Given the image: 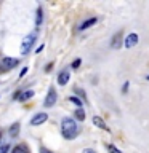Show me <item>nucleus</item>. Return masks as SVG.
<instances>
[{"instance_id": "obj_1", "label": "nucleus", "mask_w": 149, "mask_h": 153, "mask_svg": "<svg viewBox=\"0 0 149 153\" xmlns=\"http://www.w3.org/2000/svg\"><path fill=\"white\" fill-rule=\"evenodd\" d=\"M61 132H62V137L67 139V140L75 139V136L79 134L77 123L72 118H62V121H61Z\"/></svg>"}, {"instance_id": "obj_2", "label": "nucleus", "mask_w": 149, "mask_h": 153, "mask_svg": "<svg viewBox=\"0 0 149 153\" xmlns=\"http://www.w3.org/2000/svg\"><path fill=\"white\" fill-rule=\"evenodd\" d=\"M35 40H37V33L35 32H32V33H29V35L24 37V40L21 43V54H27V53L31 51V48L34 46Z\"/></svg>"}, {"instance_id": "obj_3", "label": "nucleus", "mask_w": 149, "mask_h": 153, "mask_svg": "<svg viewBox=\"0 0 149 153\" xmlns=\"http://www.w3.org/2000/svg\"><path fill=\"white\" fill-rule=\"evenodd\" d=\"M138 40H139L138 33H135V32H133V33H128V35L123 38V46L130 50V48H133V46L138 45Z\"/></svg>"}, {"instance_id": "obj_4", "label": "nucleus", "mask_w": 149, "mask_h": 153, "mask_svg": "<svg viewBox=\"0 0 149 153\" xmlns=\"http://www.w3.org/2000/svg\"><path fill=\"white\" fill-rule=\"evenodd\" d=\"M122 40H123L122 30L115 32L114 37H112V40H111V48H112V50H120V48H122Z\"/></svg>"}, {"instance_id": "obj_5", "label": "nucleus", "mask_w": 149, "mask_h": 153, "mask_svg": "<svg viewBox=\"0 0 149 153\" xmlns=\"http://www.w3.org/2000/svg\"><path fill=\"white\" fill-rule=\"evenodd\" d=\"M56 99H58V94H56V91L50 88V91H48V94H47V97H45V102H43V105L45 107H53V105L56 104Z\"/></svg>"}, {"instance_id": "obj_6", "label": "nucleus", "mask_w": 149, "mask_h": 153, "mask_svg": "<svg viewBox=\"0 0 149 153\" xmlns=\"http://www.w3.org/2000/svg\"><path fill=\"white\" fill-rule=\"evenodd\" d=\"M47 120H48V115L40 112V113H37V115H34V117H32L31 124H32V126H40V124H43L47 121Z\"/></svg>"}, {"instance_id": "obj_7", "label": "nucleus", "mask_w": 149, "mask_h": 153, "mask_svg": "<svg viewBox=\"0 0 149 153\" xmlns=\"http://www.w3.org/2000/svg\"><path fill=\"white\" fill-rule=\"evenodd\" d=\"M19 64V59H16V57H3L2 59V65L5 70L8 69H13V67H16Z\"/></svg>"}, {"instance_id": "obj_8", "label": "nucleus", "mask_w": 149, "mask_h": 153, "mask_svg": "<svg viewBox=\"0 0 149 153\" xmlns=\"http://www.w3.org/2000/svg\"><path fill=\"white\" fill-rule=\"evenodd\" d=\"M69 78H71L69 72H67V70H62L61 74L58 75V83H59L61 86H64V85H67V81H69Z\"/></svg>"}, {"instance_id": "obj_9", "label": "nucleus", "mask_w": 149, "mask_h": 153, "mask_svg": "<svg viewBox=\"0 0 149 153\" xmlns=\"http://www.w3.org/2000/svg\"><path fill=\"white\" fill-rule=\"evenodd\" d=\"M96 22H98V19H96V18H90V19H87V21L82 22L80 26H79V29H80V30H85V29H88V27H91V26H95Z\"/></svg>"}, {"instance_id": "obj_10", "label": "nucleus", "mask_w": 149, "mask_h": 153, "mask_svg": "<svg viewBox=\"0 0 149 153\" xmlns=\"http://www.w3.org/2000/svg\"><path fill=\"white\" fill-rule=\"evenodd\" d=\"M93 124H95V126H98V128H101L103 131H109L108 124H106V123H104V120H103V118H99V117H93Z\"/></svg>"}, {"instance_id": "obj_11", "label": "nucleus", "mask_w": 149, "mask_h": 153, "mask_svg": "<svg viewBox=\"0 0 149 153\" xmlns=\"http://www.w3.org/2000/svg\"><path fill=\"white\" fill-rule=\"evenodd\" d=\"M8 134L11 137H16L18 134H19V123H14V124H11V128L8 129Z\"/></svg>"}, {"instance_id": "obj_12", "label": "nucleus", "mask_w": 149, "mask_h": 153, "mask_svg": "<svg viewBox=\"0 0 149 153\" xmlns=\"http://www.w3.org/2000/svg\"><path fill=\"white\" fill-rule=\"evenodd\" d=\"M31 97H34V91H24V93H21V96H19V100L21 102H24V100H27V99H31Z\"/></svg>"}, {"instance_id": "obj_13", "label": "nucleus", "mask_w": 149, "mask_h": 153, "mask_svg": "<svg viewBox=\"0 0 149 153\" xmlns=\"http://www.w3.org/2000/svg\"><path fill=\"white\" fill-rule=\"evenodd\" d=\"M11 153H29V148L26 145H18V147L13 148Z\"/></svg>"}, {"instance_id": "obj_14", "label": "nucleus", "mask_w": 149, "mask_h": 153, "mask_svg": "<svg viewBox=\"0 0 149 153\" xmlns=\"http://www.w3.org/2000/svg\"><path fill=\"white\" fill-rule=\"evenodd\" d=\"M42 19H43L42 8H37V14H35V26H40V24H42Z\"/></svg>"}, {"instance_id": "obj_15", "label": "nucleus", "mask_w": 149, "mask_h": 153, "mask_svg": "<svg viewBox=\"0 0 149 153\" xmlns=\"http://www.w3.org/2000/svg\"><path fill=\"white\" fill-rule=\"evenodd\" d=\"M74 115H75L77 120H80V121H84V120H85V112H84V108H77Z\"/></svg>"}, {"instance_id": "obj_16", "label": "nucleus", "mask_w": 149, "mask_h": 153, "mask_svg": "<svg viewBox=\"0 0 149 153\" xmlns=\"http://www.w3.org/2000/svg\"><path fill=\"white\" fill-rule=\"evenodd\" d=\"M69 100H71L72 104H75L79 108H82V104H84V102H82V100H80L79 97H75V96H71V97H69Z\"/></svg>"}, {"instance_id": "obj_17", "label": "nucleus", "mask_w": 149, "mask_h": 153, "mask_svg": "<svg viewBox=\"0 0 149 153\" xmlns=\"http://www.w3.org/2000/svg\"><path fill=\"white\" fill-rule=\"evenodd\" d=\"M108 152L109 153H122V150H119L115 145H112V143H109V145H108Z\"/></svg>"}, {"instance_id": "obj_18", "label": "nucleus", "mask_w": 149, "mask_h": 153, "mask_svg": "<svg viewBox=\"0 0 149 153\" xmlns=\"http://www.w3.org/2000/svg\"><path fill=\"white\" fill-rule=\"evenodd\" d=\"M8 152H10V145H8V143L0 145V153H8Z\"/></svg>"}, {"instance_id": "obj_19", "label": "nucleus", "mask_w": 149, "mask_h": 153, "mask_svg": "<svg viewBox=\"0 0 149 153\" xmlns=\"http://www.w3.org/2000/svg\"><path fill=\"white\" fill-rule=\"evenodd\" d=\"M80 64H82V61H80V59H75L74 62H72V69H79Z\"/></svg>"}, {"instance_id": "obj_20", "label": "nucleus", "mask_w": 149, "mask_h": 153, "mask_svg": "<svg viewBox=\"0 0 149 153\" xmlns=\"http://www.w3.org/2000/svg\"><path fill=\"white\" fill-rule=\"evenodd\" d=\"M27 70H29V69H27V67H24V69L21 70V74H19V78H23V76H24V75H26V74H27Z\"/></svg>"}, {"instance_id": "obj_21", "label": "nucleus", "mask_w": 149, "mask_h": 153, "mask_svg": "<svg viewBox=\"0 0 149 153\" xmlns=\"http://www.w3.org/2000/svg\"><path fill=\"white\" fill-rule=\"evenodd\" d=\"M128 91V81H125L123 83V88H122V93H127Z\"/></svg>"}, {"instance_id": "obj_22", "label": "nucleus", "mask_w": 149, "mask_h": 153, "mask_svg": "<svg viewBox=\"0 0 149 153\" xmlns=\"http://www.w3.org/2000/svg\"><path fill=\"white\" fill-rule=\"evenodd\" d=\"M75 93L79 94V96H82V97L85 99V93H84V91H82V89H77V88H75Z\"/></svg>"}, {"instance_id": "obj_23", "label": "nucleus", "mask_w": 149, "mask_h": 153, "mask_svg": "<svg viewBox=\"0 0 149 153\" xmlns=\"http://www.w3.org/2000/svg\"><path fill=\"white\" fill-rule=\"evenodd\" d=\"M51 69H53V62H50V64H48V65L45 67V72H50Z\"/></svg>"}, {"instance_id": "obj_24", "label": "nucleus", "mask_w": 149, "mask_h": 153, "mask_svg": "<svg viewBox=\"0 0 149 153\" xmlns=\"http://www.w3.org/2000/svg\"><path fill=\"white\" fill-rule=\"evenodd\" d=\"M82 153H96V152H95V150H91V148H85V150L82 152Z\"/></svg>"}, {"instance_id": "obj_25", "label": "nucleus", "mask_w": 149, "mask_h": 153, "mask_svg": "<svg viewBox=\"0 0 149 153\" xmlns=\"http://www.w3.org/2000/svg\"><path fill=\"white\" fill-rule=\"evenodd\" d=\"M40 153H51V152L48 150V148H43V147H42V148H40Z\"/></svg>"}, {"instance_id": "obj_26", "label": "nucleus", "mask_w": 149, "mask_h": 153, "mask_svg": "<svg viewBox=\"0 0 149 153\" xmlns=\"http://www.w3.org/2000/svg\"><path fill=\"white\" fill-rule=\"evenodd\" d=\"M42 50H43V45H40V46H38V48H37V51H35V53H40Z\"/></svg>"}, {"instance_id": "obj_27", "label": "nucleus", "mask_w": 149, "mask_h": 153, "mask_svg": "<svg viewBox=\"0 0 149 153\" xmlns=\"http://www.w3.org/2000/svg\"><path fill=\"white\" fill-rule=\"evenodd\" d=\"M0 139H2V131H0Z\"/></svg>"}, {"instance_id": "obj_28", "label": "nucleus", "mask_w": 149, "mask_h": 153, "mask_svg": "<svg viewBox=\"0 0 149 153\" xmlns=\"http://www.w3.org/2000/svg\"><path fill=\"white\" fill-rule=\"evenodd\" d=\"M146 78H147V80H149V75H147V76H146Z\"/></svg>"}]
</instances>
